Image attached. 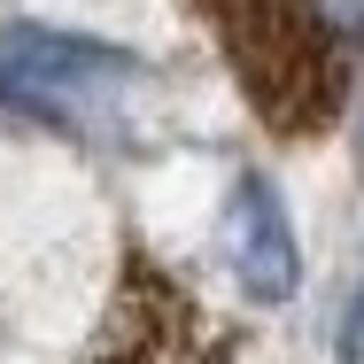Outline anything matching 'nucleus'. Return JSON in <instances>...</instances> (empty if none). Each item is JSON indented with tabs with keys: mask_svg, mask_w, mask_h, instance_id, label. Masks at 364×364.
<instances>
[{
	"mask_svg": "<svg viewBox=\"0 0 364 364\" xmlns=\"http://www.w3.org/2000/svg\"><path fill=\"white\" fill-rule=\"evenodd\" d=\"M225 264L248 302H287L302 287V256H294L287 210H279V186L264 171H240L232 194H225Z\"/></svg>",
	"mask_w": 364,
	"mask_h": 364,
	"instance_id": "nucleus-4",
	"label": "nucleus"
},
{
	"mask_svg": "<svg viewBox=\"0 0 364 364\" xmlns=\"http://www.w3.org/2000/svg\"><path fill=\"white\" fill-rule=\"evenodd\" d=\"M341 357H364V294H357V310L341 318Z\"/></svg>",
	"mask_w": 364,
	"mask_h": 364,
	"instance_id": "nucleus-5",
	"label": "nucleus"
},
{
	"mask_svg": "<svg viewBox=\"0 0 364 364\" xmlns=\"http://www.w3.org/2000/svg\"><path fill=\"white\" fill-rule=\"evenodd\" d=\"M357 140H364V124H357Z\"/></svg>",
	"mask_w": 364,
	"mask_h": 364,
	"instance_id": "nucleus-6",
	"label": "nucleus"
},
{
	"mask_svg": "<svg viewBox=\"0 0 364 364\" xmlns=\"http://www.w3.org/2000/svg\"><path fill=\"white\" fill-rule=\"evenodd\" d=\"M93 364H232V341L171 264L132 248L124 272H117L109 310H101Z\"/></svg>",
	"mask_w": 364,
	"mask_h": 364,
	"instance_id": "nucleus-3",
	"label": "nucleus"
},
{
	"mask_svg": "<svg viewBox=\"0 0 364 364\" xmlns=\"http://www.w3.org/2000/svg\"><path fill=\"white\" fill-rule=\"evenodd\" d=\"M0 109H23V117H39L85 147L132 155L163 124V77L109 39L8 23L0 31Z\"/></svg>",
	"mask_w": 364,
	"mask_h": 364,
	"instance_id": "nucleus-2",
	"label": "nucleus"
},
{
	"mask_svg": "<svg viewBox=\"0 0 364 364\" xmlns=\"http://www.w3.org/2000/svg\"><path fill=\"white\" fill-rule=\"evenodd\" d=\"M194 16L210 23L240 101L279 140H310L349 109L364 70V0H194Z\"/></svg>",
	"mask_w": 364,
	"mask_h": 364,
	"instance_id": "nucleus-1",
	"label": "nucleus"
}]
</instances>
